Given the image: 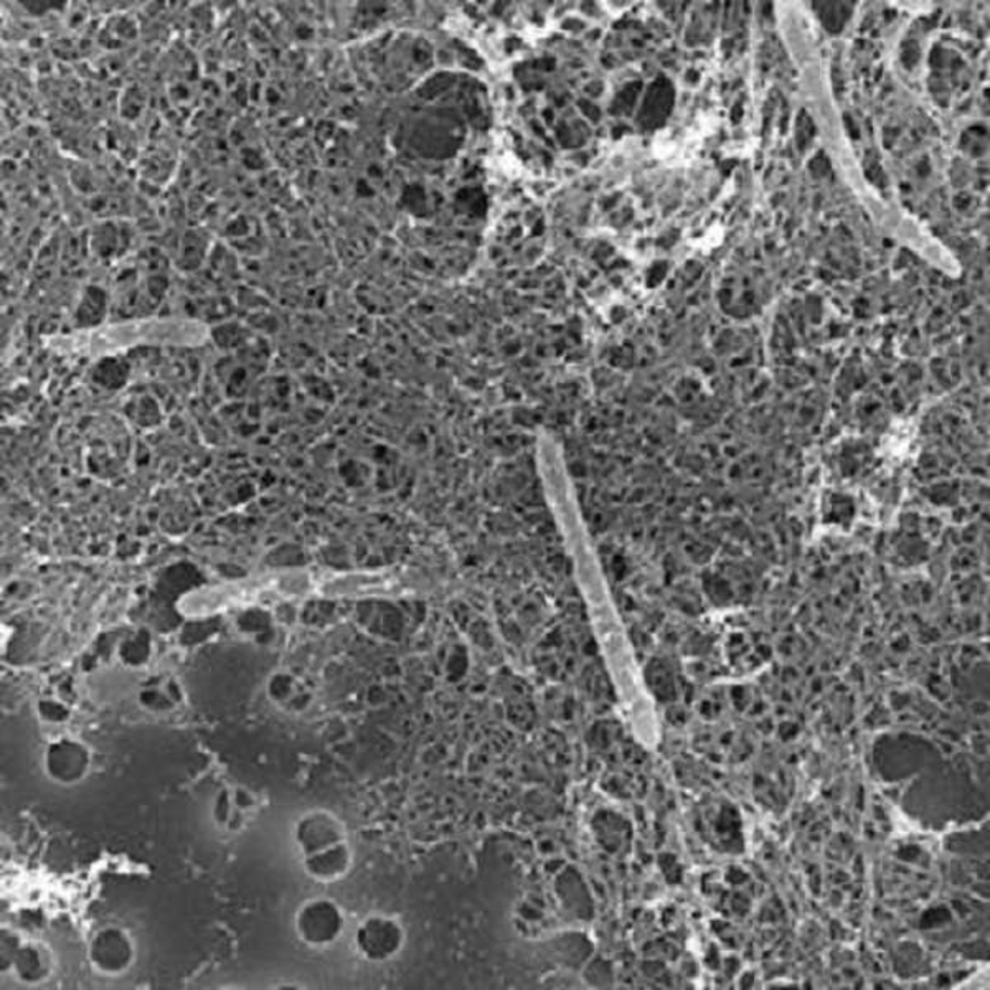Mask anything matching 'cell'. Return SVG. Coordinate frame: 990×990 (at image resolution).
Segmentation results:
<instances>
[{"label": "cell", "mask_w": 990, "mask_h": 990, "mask_svg": "<svg viewBox=\"0 0 990 990\" xmlns=\"http://www.w3.org/2000/svg\"><path fill=\"white\" fill-rule=\"evenodd\" d=\"M345 918L341 906L329 899L306 901L296 913V933L313 948L334 944L344 933Z\"/></svg>", "instance_id": "obj_1"}, {"label": "cell", "mask_w": 990, "mask_h": 990, "mask_svg": "<svg viewBox=\"0 0 990 990\" xmlns=\"http://www.w3.org/2000/svg\"><path fill=\"white\" fill-rule=\"evenodd\" d=\"M405 940L403 924L386 914L365 918L355 933L359 954L370 962H385L396 958L405 945Z\"/></svg>", "instance_id": "obj_2"}, {"label": "cell", "mask_w": 990, "mask_h": 990, "mask_svg": "<svg viewBox=\"0 0 990 990\" xmlns=\"http://www.w3.org/2000/svg\"><path fill=\"white\" fill-rule=\"evenodd\" d=\"M296 842L301 856L324 854L347 841L345 825L329 811H311L296 824Z\"/></svg>", "instance_id": "obj_3"}, {"label": "cell", "mask_w": 990, "mask_h": 990, "mask_svg": "<svg viewBox=\"0 0 990 990\" xmlns=\"http://www.w3.org/2000/svg\"><path fill=\"white\" fill-rule=\"evenodd\" d=\"M135 944L128 931L108 927L99 930L90 943V961L96 971L118 976L128 971L135 961Z\"/></svg>", "instance_id": "obj_4"}, {"label": "cell", "mask_w": 990, "mask_h": 990, "mask_svg": "<svg viewBox=\"0 0 990 990\" xmlns=\"http://www.w3.org/2000/svg\"><path fill=\"white\" fill-rule=\"evenodd\" d=\"M90 770V752L77 739L61 738L50 743L46 752V773L55 783H80Z\"/></svg>", "instance_id": "obj_5"}, {"label": "cell", "mask_w": 990, "mask_h": 990, "mask_svg": "<svg viewBox=\"0 0 990 990\" xmlns=\"http://www.w3.org/2000/svg\"><path fill=\"white\" fill-rule=\"evenodd\" d=\"M553 892L558 904L571 920L588 923L595 918V901L589 892L584 873L574 865H567L555 876Z\"/></svg>", "instance_id": "obj_6"}, {"label": "cell", "mask_w": 990, "mask_h": 990, "mask_svg": "<svg viewBox=\"0 0 990 990\" xmlns=\"http://www.w3.org/2000/svg\"><path fill=\"white\" fill-rule=\"evenodd\" d=\"M547 954L550 961L568 971L580 972L586 962L592 958L591 940L581 931H567L547 941Z\"/></svg>", "instance_id": "obj_7"}, {"label": "cell", "mask_w": 990, "mask_h": 990, "mask_svg": "<svg viewBox=\"0 0 990 990\" xmlns=\"http://www.w3.org/2000/svg\"><path fill=\"white\" fill-rule=\"evenodd\" d=\"M9 969L27 984H39L46 981L53 969L50 949L42 943H20L13 954Z\"/></svg>", "instance_id": "obj_8"}, {"label": "cell", "mask_w": 990, "mask_h": 990, "mask_svg": "<svg viewBox=\"0 0 990 990\" xmlns=\"http://www.w3.org/2000/svg\"><path fill=\"white\" fill-rule=\"evenodd\" d=\"M304 870L317 882H337L344 879L352 869V851L349 842L331 849V851L303 860Z\"/></svg>", "instance_id": "obj_9"}, {"label": "cell", "mask_w": 990, "mask_h": 990, "mask_svg": "<svg viewBox=\"0 0 990 990\" xmlns=\"http://www.w3.org/2000/svg\"><path fill=\"white\" fill-rule=\"evenodd\" d=\"M108 310V294L105 290L88 286L78 306V321L81 325H98Z\"/></svg>", "instance_id": "obj_10"}, {"label": "cell", "mask_w": 990, "mask_h": 990, "mask_svg": "<svg viewBox=\"0 0 990 990\" xmlns=\"http://www.w3.org/2000/svg\"><path fill=\"white\" fill-rule=\"evenodd\" d=\"M581 979L589 988L601 989L611 984V971L601 959H589L580 971Z\"/></svg>", "instance_id": "obj_11"}, {"label": "cell", "mask_w": 990, "mask_h": 990, "mask_svg": "<svg viewBox=\"0 0 990 990\" xmlns=\"http://www.w3.org/2000/svg\"><path fill=\"white\" fill-rule=\"evenodd\" d=\"M40 715L46 722H65L68 718V710L63 705L53 704V702H42L39 705Z\"/></svg>", "instance_id": "obj_12"}]
</instances>
